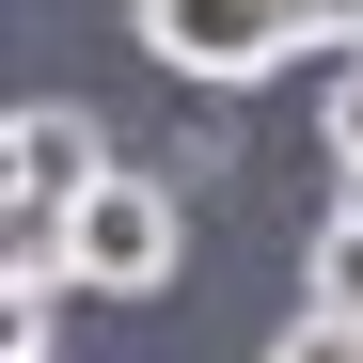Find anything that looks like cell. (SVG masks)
<instances>
[{
  "label": "cell",
  "instance_id": "obj_1",
  "mask_svg": "<svg viewBox=\"0 0 363 363\" xmlns=\"http://www.w3.org/2000/svg\"><path fill=\"white\" fill-rule=\"evenodd\" d=\"M174 269H190V206H174V174H111V190H79L64 206V284H95V300H158Z\"/></svg>",
  "mask_w": 363,
  "mask_h": 363
},
{
  "label": "cell",
  "instance_id": "obj_2",
  "mask_svg": "<svg viewBox=\"0 0 363 363\" xmlns=\"http://www.w3.org/2000/svg\"><path fill=\"white\" fill-rule=\"evenodd\" d=\"M127 32L158 48L174 79H206V95H237V79H269L284 48H300V16H284V0H127Z\"/></svg>",
  "mask_w": 363,
  "mask_h": 363
},
{
  "label": "cell",
  "instance_id": "obj_3",
  "mask_svg": "<svg viewBox=\"0 0 363 363\" xmlns=\"http://www.w3.org/2000/svg\"><path fill=\"white\" fill-rule=\"evenodd\" d=\"M64 269H0V363H64Z\"/></svg>",
  "mask_w": 363,
  "mask_h": 363
},
{
  "label": "cell",
  "instance_id": "obj_4",
  "mask_svg": "<svg viewBox=\"0 0 363 363\" xmlns=\"http://www.w3.org/2000/svg\"><path fill=\"white\" fill-rule=\"evenodd\" d=\"M300 316H347V332H363V221H316V253H300Z\"/></svg>",
  "mask_w": 363,
  "mask_h": 363
},
{
  "label": "cell",
  "instance_id": "obj_5",
  "mask_svg": "<svg viewBox=\"0 0 363 363\" xmlns=\"http://www.w3.org/2000/svg\"><path fill=\"white\" fill-rule=\"evenodd\" d=\"M316 143H332V174L363 158V64H332V95H316Z\"/></svg>",
  "mask_w": 363,
  "mask_h": 363
},
{
  "label": "cell",
  "instance_id": "obj_6",
  "mask_svg": "<svg viewBox=\"0 0 363 363\" xmlns=\"http://www.w3.org/2000/svg\"><path fill=\"white\" fill-rule=\"evenodd\" d=\"M269 363H363V332H347V316H284V332H269Z\"/></svg>",
  "mask_w": 363,
  "mask_h": 363
},
{
  "label": "cell",
  "instance_id": "obj_7",
  "mask_svg": "<svg viewBox=\"0 0 363 363\" xmlns=\"http://www.w3.org/2000/svg\"><path fill=\"white\" fill-rule=\"evenodd\" d=\"M284 16H300V48H332V64L363 48V0H284Z\"/></svg>",
  "mask_w": 363,
  "mask_h": 363
},
{
  "label": "cell",
  "instance_id": "obj_8",
  "mask_svg": "<svg viewBox=\"0 0 363 363\" xmlns=\"http://www.w3.org/2000/svg\"><path fill=\"white\" fill-rule=\"evenodd\" d=\"M332 221H363V158H347V174H332Z\"/></svg>",
  "mask_w": 363,
  "mask_h": 363
},
{
  "label": "cell",
  "instance_id": "obj_9",
  "mask_svg": "<svg viewBox=\"0 0 363 363\" xmlns=\"http://www.w3.org/2000/svg\"><path fill=\"white\" fill-rule=\"evenodd\" d=\"M347 64H363V48H347Z\"/></svg>",
  "mask_w": 363,
  "mask_h": 363
}]
</instances>
